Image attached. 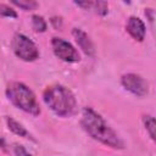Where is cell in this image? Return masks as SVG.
Segmentation results:
<instances>
[{"instance_id": "cell-1", "label": "cell", "mask_w": 156, "mask_h": 156, "mask_svg": "<svg viewBox=\"0 0 156 156\" xmlns=\"http://www.w3.org/2000/svg\"><path fill=\"white\" fill-rule=\"evenodd\" d=\"M80 124L83 129L94 140L116 150L124 149V143L118 136V134L107 124V122L101 117V115H99L93 108H83Z\"/></svg>"}, {"instance_id": "cell-2", "label": "cell", "mask_w": 156, "mask_h": 156, "mask_svg": "<svg viewBox=\"0 0 156 156\" xmlns=\"http://www.w3.org/2000/svg\"><path fill=\"white\" fill-rule=\"evenodd\" d=\"M43 100L48 107L60 117H69L77 108L74 94L62 84L48 87L43 93Z\"/></svg>"}, {"instance_id": "cell-3", "label": "cell", "mask_w": 156, "mask_h": 156, "mask_svg": "<svg viewBox=\"0 0 156 156\" xmlns=\"http://www.w3.org/2000/svg\"><path fill=\"white\" fill-rule=\"evenodd\" d=\"M6 96L17 108L38 116L40 113V106L37 101L34 93L21 82H11L6 87Z\"/></svg>"}, {"instance_id": "cell-4", "label": "cell", "mask_w": 156, "mask_h": 156, "mask_svg": "<svg viewBox=\"0 0 156 156\" xmlns=\"http://www.w3.org/2000/svg\"><path fill=\"white\" fill-rule=\"evenodd\" d=\"M11 45L15 55L26 62L35 61L39 57V50L35 43L22 33H16L13 35Z\"/></svg>"}, {"instance_id": "cell-5", "label": "cell", "mask_w": 156, "mask_h": 156, "mask_svg": "<svg viewBox=\"0 0 156 156\" xmlns=\"http://www.w3.org/2000/svg\"><path fill=\"white\" fill-rule=\"evenodd\" d=\"M51 46L54 54L65 62H78L80 60V56L76 48L62 38L54 37L51 39Z\"/></svg>"}, {"instance_id": "cell-6", "label": "cell", "mask_w": 156, "mask_h": 156, "mask_svg": "<svg viewBox=\"0 0 156 156\" xmlns=\"http://www.w3.org/2000/svg\"><path fill=\"white\" fill-rule=\"evenodd\" d=\"M122 87L136 96H145L149 93V83L145 78L136 73H127L121 78Z\"/></svg>"}, {"instance_id": "cell-7", "label": "cell", "mask_w": 156, "mask_h": 156, "mask_svg": "<svg viewBox=\"0 0 156 156\" xmlns=\"http://www.w3.org/2000/svg\"><path fill=\"white\" fill-rule=\"evenodd\" d=\"M126 29L134 40H136V41H143L144 40L145 34H146V27L139 17L130 16L127 21Z\"/></svg>"}, {"instance_id": "cell-8", "label": "cell", "mask_w": 156, "mask_h": 156, "mask_svg": "<svg viewBox=\"0 0 156 156\" xmlns=\"http://www.w3.org/2000/svg\"><path fill=\"white\" fill-rule=\"evenodd\" d=\"M72 35L76 39V43L78 44V46L82 49V51L88 55V56H94L95 55V46L90 39V37L82 30L80 28H73L72 29Z\"/></svg>"}, {"instance_id": "cell-9", "label": "cell", "mask_w": 156, "mask_h": 156, "mask_svg": "<svg viewBox=\"0 0 156 156\" xmlns=\"http://www.w3.org/2000/svg\"><path fill=\"white\" fill-rule=\"evenodd\" d=\"M6 124H7V128L16 135L18 136H23V138H29V133L28 130L20 123L17 122L16 119H13L12 117H6Z\"/></svg>"}, {"instance_id": "cell-10", "label": "cell", "mask_w": 156, "mask_h": 156, "mask_svg": "<svg viewBox=\"0 0 156 156\" xmlns=\"http://www.w3.org/2000/svg\"><path fill=\"white\" fill-rule=\"evenodd\" d=\"M32 27L34 29V32H38V33H41V32H45L46 28H48V24L44 20L43 16H39V15H33L32 16Z\"/></svg>"}, {"instance_id": "cell-11", "label": "cell", "mask_w": 156, "mask_h": 156, "mask_svg": "<svg viewBox=\"0 0 156 156\" xmlns=\"http://www.w3.org/2000/svg\"><path fill=\"white\" fill-rule=\"evenodd\" d=\"M143 123H144V127H145L146 132L149 133L150 138L152 140H155V128H156L155 118L150 115H145V116H143Z\"/></svg>"}, {"instance_id": "cell-12", "label": "cell", "mask_w": 156, "mask_h": 156, "mask_svg": "<svg viewBox=\"0 0 156 156\" xmlns=\"http://www.w3.org/2000/svg\"><path fill=\"white\" fill-rule=\"evenodd\" d=\"M11 2H12L15 6H17V7L22 9V10H26V11H28V10H34V9H37V6H38V2L34 1V0H20V1L13 0V1H11Z\"/></svg>"}, {"instance_id": "cell-13", "label": "cell", "mask_w": 156, "mask_h": 156, "mask_svg": "<svg viewBox=\"0 0 156 156\" xmlns=\"http://www.w3.org/2000/svg\"><path fill=\"white\" fill-rule=\"evenodd\" d=\"M93 7L95 9V12L100 16H106L108 12V4L106 1H94Z\"/></svg>"}, {"instance_id": "cell-14", "label": "cell", "mask_w": 156, "mask_h": 156, "mask_svg": "<svg viewBox=\"0 0 156 156\" xmlns=\"http://www.w3.org/2000/svg\"><path fill=\"white\" fill-rule=\"evenodd\" d=\"M0 15L2 17H11V18H17V12L9 5L6 4H0Z\"/></svg>"}, {"instance_id": "cell-15", "label": "cell", "mask_w": 156, "mask_h": 156, "mask_svg": "<svg viewBox=\"0 0 156 156\" xmlns=\"http://www.w3.org/2000/svg\"><path fill=\"white\" fill-rule=\"evenodd\" d=\"M13 152L16 156H32L22 145H18V144H15L13 146Z\"/></svg>"}, {"instance_id": "cell-16", "label": "cell", "mask_w": 156, "mask_h": 156, "mask_svg": "<svg viewBox=\"0 0 156 156\" xmlns=\"http://www.w3.org/2000/svg\"><path fill=\"white\" fill-rule=\"evenodd\" d=\"M74 4L79 7H83L84 10H88V9H91L93 7V4L94 1H74Z\"/></svg>"}, {"instance_id": "cell-17", "label": "cell", "mask_w": 156, "mask_h": 156, "mask_svg": "<svg viewBox=\"0 0 156 156\" xmlns=\"http://www.w3.org/2000/svg\"><path fill=\"white\" fill-rule=\"evenodd\" d=\"M51 23L54 24V27H55V28H60V27H61V24H62V20H61L60 17H52Z\"/></svg>"}, {"instance_id": "cell-18", "label": "cell", "mask_w": 156, "mask_h": 156, "mask_svg": "<svg viewBox=\"0 0 156 156\" xmlns=\"http://www.w3.org/2000/svg\"><path fill=\"white\" fill-rule=\"evenodd\" d=\"M145 15L149 17V21L152 23L154 22V10L152 9H146L145 10Z\"/></svg>"}]
</instances>
